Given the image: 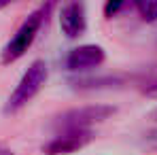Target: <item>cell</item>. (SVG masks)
I'll return each instance as SVG.
<instances>
[{"mask_svg":"<svg viewBox=\"0 0 157 155\" xmlns=\"http://www.w3.org/2000/svg\"><path fill=\"white\" fill-rule=\"evenodd\" d=\"M51 9H53L51 4H40L36 11H32V13L28 15L26 21H24V24L19 26V30L15 32V36L4 45V49H2V64H11V62L19 60V57L32 47V43H34L38 30L43 26V21L47 19V15H49Z\"/></svg>","mask_w":157,"mask_h":155,"instance_id":"obj_1","label":"cell"},{"mask_svg":"<svg viewBox=\"0 0 157 155\" xmlns=\"http://www.w3.org/2000/svg\"><path fill=\"white\" fill-rule=\"evenodd\" d=\"M49 77V68H47V62L45 60H34L30 64L24 77L19 79L17 87L13 89V94L9 96V100L4 104V113H17L19 108H24L45 85V81Z\"/></svg>","mask_w":157,"mask_h":155,"instance_id":"obj_2","label":"cell"},{"mask_svg":"<svg viewBox=\"0 0 157 155\" xmlns=\"http://www.w3.org/2000/svg\"><path fill=\"white\" fill-rule=\"evenodd\" d=\"M115 113V106L108 104H89V106H78L66 110L62 117H57L55 128L57 132L72 130V132H91L96 123H102Z\"/></svg>","mask_w":157,"mask_h":155,"instance_id":"obj_3","label":"cell"},{"mask_svg":"<svg viewBox=\"0 0 157 155\" xmlns=\"http://www.w3.org/2000/svg\"><path fill=\"white\" fill-rule=\"evenodd\" d=\"M94 132H72V130H64L57 132L51 140L43 147V151L47 155H68L75 153L78 149H83L87 142H91Z\"/></svg>","mask_w":157,"mask_h":155,"instance_id":"obj_4","label":"cell"},{"mask_svg":"<svg viewBox=\"0 0 157 155\" xmlns=\"http://www.w3.org/2000/svg\"><path fill=\"white\" fill-rule=\"evenodd\" d=\"M102 62H104V49L100 45H81V47L70 49L64 57V66L70 72L98 68Z\"/></svg>","mask_w":157,"mask_h":155,"instance_id":"obj_5","label":"cell"},{"mask_svg":"<svg viewBox=\"0 0 157 155\" xmlns=\"http://www.w3.org/2000/svg\"><path fill=\"white\" fill-rule=\"evenodd\" d=\"M59 28L68 38H77L87 28V17H85V6L81 2H68L59 11Z\"/></svg>","mask_w":157,"mask_h":155,"instance_id":"obj_6","label":"cell"},{"mask_svg":"<svg viewBox=\"0 0 157 155\" xmlns=\"http://www.w3.org/2000/svg\"><path fill=\"white\" fill-rule=\"evenodd\" d=\"M136 85L142 94L147 96H157V66H149L144 68L138 77H136Z\"/></svg>","mask_w":157,"mask_h":155,"instance_id":"obj_7","label":"cell"},{"mask_svg":"<svg viewBox=\"0 0 157 155\" xmlns=\"http://www.w3.org/2000/svg\"><path fill=\"white\" fill-rule=\"evenodd\" d=\"M136 9L144 21H155L157 19V2H138Z\"/></svg>","mask_w":157,"mask_h":155,"instance_id":"obj_8","label":"cell"},{"mask_svg":"<svg viewBox=\"0 0 157 155\" xmlns=\"http://www.w3.org/2000/svg\"><path fill=\"white\" fill-rule=\"evenodd\" d=\"M140 145L147 147V149H151V151H157V128L147 130L142 134V138H140Z\"/></svg>","mask_w":157,"mask_h":155,"instance_id":"obj_9","label":"cell"},{"mask_svg":"<svg viewBox=\"0 0 157 155\" xmlns=\"http://www.w3.org/2000/svg\"><path fill=\"white\" fill-rule=\"evenodd\" d=\"M121 6H123V4H121V2H108V4H106V15H108V17H110V15H115V13H117V11H119V9H121Z\"/></svg>","mask_w":157,"mask_h":155,"instance_id":"obj_10","label":"cell"},{"mask_svg":"<svg viewBox=\"0 0 157 155\" xmlns=\"http://www.w3.org/2000/svg\"><path fill=\"white\" fill-rule=\"evenodd\" d=\"M0 155H13V153H11V149H6V147L0 145Z\"/></svg>","mask_w":157,"mask_h":155,"instance_id":"obj_11","label":"cell"},{"mask_svg":"<svg viewBox=\"0 0 157 155\" xmlns=\"http://www.w3.org/2000/svg\"><path fill=\"white\" fill-rule=\"evenodd\" d=\"M4 6H6V2H0V9H4Z\"/></svg>","mask_w":157,"mask_h":155,"instance_id":"obj_12","label":"cell"},{"mask_svg":"<svg viewBox=\"0 0 157 155\" xmlns=\"http://www.w3.org/2000/svg\"><path fill=\"white\" fill-rule=\"evenodd\" d=\"M153 117H155V119H157V108H155V110H153Z\"/></svg>","mask_w":157,"mask_h":155,"instance_id":"obj_13","label":"cell"}]
</instances>
